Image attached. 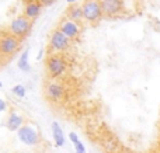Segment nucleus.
<instances>
[{
	"mask_svg": "<svg viewBox=\"0 0 160 153\" xmlns=\"http://www.w3.org/2000/svg\"><path fill=\"white\" fill-rule=\"evenodd\" d=\"M45 67L48 70V75L52 79H59L62 76L66 75L68 72V63L65 61V58L59 53H52L47 58L45 62Z\"/></svg>",
	"mask_w": 160,
	"mask_h": 153,
	"instance_id": "f257e3e1",
	"label": "nucleus"
},
{
	"mask_svg": "<svg viewBox=\"0 0 160 153\" xmlns=\"http://www.w3.org/2000/svg\"><path fill=\"white\" fill-rule=\"evenodd\" d=\"M82 10L84 21L90 24H96L104 17L100 0H84L82 3Z\"/></svg>",
	"mask_w": 160,
	"mask_h": 153,
	"instance_id": "f03ea898",
	"label": "nucleus"
},
{
	"mask_svg": "<svg viewBox=\"0 0 160 153\" xmlns=\"http://www.w3.org/2000/svg\"><path fill=\"white\" fill-rule=\"evenodd\" d=\"M17 138L21 143L27 146H37L41 142V135L39 131L31 124H24L21 128L17 131Z\"/></svg>",
	"mask_w": 160,
	"mask_h": 153,
	"instance_id": "7ed1b4c3",
	"label": "nucleus"
},
{
	"mask_svg": "<svg viewBox=\"0 0 160 153\" xmlns=\"http://www.w3.org/2000/svg\"><path fill=\"white\" fill-rule=\"evenodd\" d=\"M32 27V21L27 18L24 16H17L11 20L10 25H8V31H10L11 35H14L16 38H24L28 32L31 31Z\"/></svg>",
	"mask_w": 160,
	"mask_h": 153,
	"instance_id": "20e7f679",
	"label": "nucleus"
},
{
	"mask_svg": "<svg viewBox=\"0 0 160 153\" xmlns=\"http://www.w3.org/2000/svg\"><path fill=\"white\" fill-rule=\"evenodd\" d=\"M70 41H72V39H69L63 32H61V31L56 28L49 35V48H51V51H53V52H56V53L66 52L70 48Z\"/></svg>",
	"mask_w": 160,
	"mask_h": 153,
	"instance_id": "39448f33",
	"label": "nucleus"
},
{
	"mask_svg": "<svg viewBox=\"0 0 160 153\" xmlns=\"http://www.w3.org/2000/svg\"><path fill=\"white\" fill-rule=\"evenodd\" d=\"M58 30L63 32L69 39H75L82 34V24L72 21L69 18H63L58 24Z\"/></svg>",
	"mask_w": 160,
	"mask_h": 153,
	"instance_id": "423d86ee",
	"label": "nucleus"
},
{
	"mask_svg": "<svg viewBox=\"0 0 160 153\" xmlns=\"http://www.w3.org/2000/svg\"><path fill=\"white\" fill-rule=\"evenodd\" d=\"M20 48V39L16 38L14 35L8 34V35H4L0 38V53L2 55H13L18 51Z\"/></svg>",
	"mask_w": 160,
	"mask_h": 153,
	"instance_id": "0eeeda50",
	"label": "nucleus"
},
{
	"mask_svg": "<svg viewBox=\"0 0 160 153\" xmlns=\"http://www.w3.org/2000/svg\"><path fill=\"white\" fill-rule=\"evenodd\" d=\"M105 17H117L124 11V0H100Z\"/></svg>",
	"mask_w": 160,
	"mask_h": 153,
	"instance_id": "6e6552de",
	"label": "nucleus"
},
{
	"mask_svg": "<svg viewBox=\"0 0 160 153\" xmlns=\"http://www.w3.org/2000/svg\"><path fill=\"white\" fill-rule=\"evenodd\" d=\"M65 96V87L59 81H49L45 86V97L49 101H61Z\"/></svg>",
	"mask_w": 160,
	"mask_h": 153,
	"instance_id": "1a4fd4ad",
	"label": "nucleus"
},
{
	"mask_svg": "<svg viewBox=\"0 0 160 153\" xmlns=\"http://www.w3.org/2000/svg\"><path fill=\"white\" fill-rule=\"evenodd\" d=\"M42 10V4L38 0H25L24 8H22V16L27 17L30 21H34L39 17Z\"/></svg>",
	"mask_w": 160,
	"mask_h": 153,
	"instance_id": "9d476101",
	"label": "nucleus"
},
{
	"mask_svg": "<svg viewBox=\"0 0 160 153\" xmlns=\"http://www.w3.org/2000/svg\"><path fill=\"white\" fill-rule=\"evenodd\" d=\"M22 125H24V117L17 111H11L7 117V121H6L7 129L11 132H17Z\"/></svg>",
	"mask_w": 160,
	"mask_h": 153,
	"instance_id": "9b49d317",
	"label": "nucleus"
},
{
	"mask_svg": "<svg viewBox=\"0 0 160 153\" xmlns=\"http://www.w3.org/2000/svg\"><path fill=\"white\" fill-rule=\"evenodd\" d=\"M51 129H52V138H53V142H55V146L56 148H63L65 143H66V138H65L62 126L56 121H53L51 124Z\"/></svg>",
	"mask_w": 160,
	"mask_h": 153,
	"instance_id": "f8f14e48",
	"label": "nucleus"
},
{
	"mask_svg": "<svg viewBox=\"0 0 160 153\" xmlns=\"http://www.w3.org/2000/svg\"><path fill=\"white\" fill-rule=\"evenodd\" d=\"M65 16H66V18L72 20V21H75V22H79V24H82V22L84 21L82 4H70L69 7L66 8V11H65Z\"/></svg>",
	"mask_w": 160,
	"mask_h": 153,
	"instance_id": "ddd939ff",
	"label": "nucleus"
},
{
	"mask_svg": "<svg viewBox=\"0 0 160 153\" xmlns=\"http://www.w3.org/2000/svg\"><path fill=\"white\" fill-rule=\"evenodd\" d=\"M101 146H102V149L108 153H115V152L119 151L118 141H117L115 138H111V136L104 138V139L101 141Z\"/></svg>",
	"mask_w": 160,
	"mask_h": 153,
	"instance_id": "4468645a",
	"label": "nucleus"
},
{
	"mask_svg": "<svg viewBox=\"0 0 160 153\" xmlns=\"http://www.w3.org/2000/svg\"><path fill=\"white\" fill-rule=\"evenodd\" d=\"M28 56H30V51H24V52L20 55V59L18 62H17V66H18V69L21 70V72H30L31 70V66H30V62H28Z\"/></svg>",
	"mask_w": 160,
	"mask_h": 153,
	"instance_id": "2eb2a0df",
	"label": "nucleus"
},
{
	"mask_svg": "<svg viewBox=\"0 0 160 153\" xmlns=\"http://www.w3.org/2000/svg\"><path fill=\"white\" fill-rule=\"evenodd\" d=\"M69 139H70V142L73 143V146H75V153H87L84 143L79 139V136L75 132H70L69 134Z\"/></svg>",
	"mask_w": 160,
	"mask_h": 153,
	"instance_id": "dca6fc26",
	"label": "nucleus"
},
{
	"mask_svg": "<svg viewBox=\"0 0 160 153\" xmlns=\"http://www.w3.org/2000/svg\"><path fill=\"white\" fill-rule=\"evenodd\" d=\"M11 93H13L14 96H17V97L22 98V97H25V93H27V90H25V87L22 86V84H16V86L11 89Z\"/></svg>",
	"mask_w": 160,
	"mask_h": 153,
	"instance_id": "f3484780",
	"label": "nucleus"
},
{
	"mask_svg": "<svg viewBox=\"0 0 160 153\" xmlns=\"http://www.w3.org/2000/svg\"><path fill=\"white\" fill-rule=\"evenodd\" d=\"M7 101H4L3 98H0V112H4L7 110Z\"/></svg>",
	"mask_w": 160,
	"mask_h": 153,
	"instance_id": "a211bd4d",
	"label": "nucleus"
},
{
	"mask_svg": "<svg viewBox=\"0 0 160 153\" xmlns=\"http://www.w3.org/2000/svg\"><path fill=\"white\" fill-rule=\"evenodd\" d=\"M38 2L41 3L42 6H51L53 2H55V0H38Z\"/></svg>",
	"mask_w": 160,
	"mask_h": 153,
	"instance_id": "6ab92c4d",
	"label": "nucleus"
},
{
	"mask_svg": "<svg viewBox=\"0 0 160 153\" xmlns=\"http://www.w3.org/2000/svg\"><path fill=\"white\" fill-rule=\"evenodd\" d=\"M42 56H44V49H42V48H41V49L38 51V55H37V61H41V58H42Z\"/></svg>",
	"mask_w": 160,
	"mask_h": 153,
	"instance_id": "aec40b11",
	"label": "nucleus"
},
{
	"mask_svg": "<svg viewBox=\"0 0 160 153\" xmlns=\"http://www.w3.org/2000/svg\"><path fill=\"white\" fill-rule=\"evenodd\" d=\"M66 2H68V3H70V4H75L76 0H66Z\"/></svg>",
	"mask_w": 160,
	"mask_h": 153,
	"instance_id": "412c9836",
	"label": "nucleus"
},
{
	"mask_svg": "<svg viewBox=\"0 0 160 153\" xmlns=\"http://www.w3.org/2000/svg\"><path fill=\"white\" fill-rule=\"evenodd\" d=\"M2 87H3V83H2V81H0V89H2Z\"/></svg>",
	"mask_w": 160,
	"mask_h": 153,
	"instance_id": "4be33fe9",
	"label": "nucleus"
},
{
	"mask_svg": "<svg viewBox=\"0 0 160 153\" xmlns=\"http://www.w3.org/2000/svg\"><path fill=\"white\" fill-rule=\"evenodd\" d=\"M17 153H30V152H17Z\"/></svg>",
	"mask_w": 160,
	"mask_h": 153,
	"instance_id": "5701e85b",
	"label": "nucleus"
}]
</instances>
